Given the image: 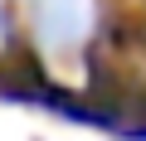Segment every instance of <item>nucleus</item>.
Wrapping results in <instances>:
<instances>
[{
  "mask_svg": "<svg viewBox=\"0 0 146 141\" xmlns=\"http://www.w3.org/2000/svg\"><path fill=\"white\" fill-rule=\"evenodd\" d=\"M20 15L29 20V34L49 54L83 49L98 24V0H20Z\"/></svg>",
  "mask_w": 146,
  "mask_h": 141,
  "instance_id": "f257e3e1",
  "label": "nucleus"
}]
</instances>
